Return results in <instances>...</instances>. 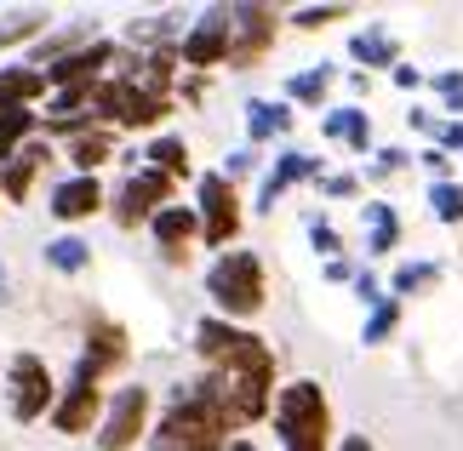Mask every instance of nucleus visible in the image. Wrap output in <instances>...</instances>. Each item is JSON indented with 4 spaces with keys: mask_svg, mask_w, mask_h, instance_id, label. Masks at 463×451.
Returning a JSON list of instances; mask_svg holds the SVG:
<instances>
[{
    "mask_svg": "<svg viewBox=\"0 0 463 451\" xmlns=\"http://www.w3.org/2000/svg\"><path fill=\"white\" fill-rule=\"evenodd\" d=\"M206 297L218 320L229 326H246V320L263 315V303H269V275H263V258L258 251H218V263L206 268Z\"/></svg>",
    "mask_w": 463,
    "mask_h": 451,
    "instance_id": "obj_1",
    "label": "nucleus"
},
{
    "mask_svg": "<svg viewBox=\"0 0 463 451\" xmlns=\"http://www.w3.org/2000/svg\"><path fill=\"white\" fill-rule=\"evenodd\" d=\"M275 435L280 451H332V400L315 377H298V383H280L275 389Z\"/></svg>",
    "mask_w": 463,
    "mask_h": 451,
    "instance_id": "obj_2",
    "label": "nucleus"
},
{
    "mask_svg": "<svg viewBox=\"0 0 463 451\" xmlns=\"http://www.w3.org/2000/svg\"><path fill=\"white\" fill-rule=\"evenodd\" d=\"M155 428V389L127 383L103 400V423H98V451H137V440H149Z\"/></svg>",
    "mask_w": 463,
    "mask_h": 451,
    "instance_id": "obj_3",
    "label": "nucleus"
},
{
    "mask_svg": "<svg viewBox=\"0 0 463 451\" xmlns=\"http://www.w3.org/2000/svg\"><path fill=\"white\" fill-rule=\"evenodd\" d=\"M58 406V383H52V366L41 354H12L6 360V411L12 423H41Z\"/></svg>",
    "mask_w": 463,
    "mask_h": 451,
    "instance_id": "obj_4",
    "label": "nucleus"
},
{
    "mask_svg": "<svg viewBox=\"0 0 463 451\" xmlns=\"http://www.w3.org/2000/svg\"><path fill=\"white\" fill-rule=\"evenodd\" d=\"M194 218H201V240L212 251H229V246H235V234H241V223H246L241 189L229 183L223 172H206L201 183H194Z\"/></svg>",
    "mask_w": 463,
    "mask_h": 451,
    "instance_id": "obj_5",
    "label": "nucleus"
},
{
    "mask_svg": "<svg viewBox=\"0 0 463 451\" xmlns=\"http://www.w3.org/2000/svg\"><path fill=\"white\" fill-rule=\"evenodd\" d=\"M103 377L92 366H80L75 360V377H69V389H58V406H52V428L58 435H98V423H103Z\"/></svg>",
    "mask_w": 463,
    "mask_h": 451,
    "instance_id": "obj_6",
    "label": "nucleus"
},
{
    "mask_svg": "<svg viewBox=\"0 0 463 451\" xmlns=\"http://www.w3.org/2000/svg\"><path fill=\"white\" fill-rule=\"evenodd\" d=\"M280 41L275 6H229V63L223 69H258Z\"/></svg>",
    "mask_w": 463,
    "mask_h": 451,
    "instance_id": "obj_7",
    "label": "nucleus"
},
{
    "mask_svg": "<svg viewBox=\"0 0 463 451\" xmlns=\"http://www.w3.org/2000/svg\"><path fill=\"white\" fill-rule=\"evenodd\" d=\"M177 201V183L172 177H160V172H149V166H137L127 183L115 189V229H149V218L160 206H172Z\"/></svg>",
    "mask_w": 463,
    "mask_h": 451,
    "instance_id": "obj_8",
    "label": "nucleus"
},
{
    "mask_svg": "<svg viewBox=\"0 0 463 451\" xmlns=\"http://www.w3.org/2000/svg\"><path fill=\"white\" fill-rule=\"evenodd\" d=\"M177 63H184V75H206V69L229 63V6H212V12H201L184 29V41H177Z\"/></svg>",
    "mask_w": 463,
    "mask_h": 451,
    "instance_id": "obj_9",
    "label": "nucleus"
},
{
    "mask_svg": "<svg viewBox=\"0 0 463 451\" xmlns=\"http://www.w3.org/2000/svg\"><path fill=\"white\" fill-rule=\"evenodd\" d=\"M120 63V41H109V34H98L92 46H80V52H69V58H58L52 69H41L52 92H63V86H98L103 80V69H115Z\"/></svg>",
    "mask_w": 463,
    "mask_h": 451,
    "instance_id": "obj_10",
    "label": "nucleus"
},
{
    "mask_svg": "<svg viewBox=\"0 0 463 451\" xmlns=\"http://www.w3.org/2000/svg\"><path fill=\"white\" fill-rule=\"evenodd\" d=\"M149 234H155V251L166 258L172 268H184L189 263V251L201 246V218H194V206H160L155 218H149Z\"/></svg>",
    "mask_w": 463,
    "mask_h": 451,
    "instance_id": "obj_11",
    "label": "nucleus"
},
{
    "mask_svg": "<svg viewBox=\"0 0 463 451\" xmlns=\"http://www.w3.org/2000/svg\"><path fill=\"white\" fill-rule=\"evenodd\" d=\"M127 360H132V337H127V326H120V320H109V315H92V320H86L80 366H92L98 377H115Z\"/></svg>",
    "mask_w": 463,
    "mask_h": 451,
    "instance_id": "obj_12",
    "label": "nucleus"
},
{
    "mask_svg": "<svg viewBox=\"0 0 463 451\" xmlns=\"http://www.w3.org/2000/svg\"><path fill=\"white\" fill-rule=\"evenodd\" d=\"M252 337L258 332H246V326H229V320H201V326H194V354H201V366L206 371H223L229 360H241L246 349H252Z\"/></svg>",
    "mask_w": 463,
    "mask_h": 451,
    "instance_id": "obj_13",
    "label": "nucleus"
},
{
    "mask_svg": "<svg viewBox=\"0 0 463 451\" xmlns=\"http://www.w3.org/2000/svg\"><path fill=\"white\" fill-rule=\"evenodd\" d=\"M103 206H109V194H103L98 177H63V183H52V194H46V211L58 223H86V218H98Z\"/></svg>",
    "mask_w": 463,
    "mask_h": 451,
    "instance_id": "obj_14",
    "label": "nucleus"
},
{
    "mask_svg": "<svg viewBox=\"0 0 463 451\" xmlns=\"http://www.w3.org/2000/svg\"><path fill=\"white\" fill-rule=\"evenodd\" d=\"M52 166V143L46 137H29L24 149H17L6 166H0V194H6L12 206H24L29 194H34V177H41Z\"/></svg>",
    "mask_w": 463,
    "mask_h": 451,
    "instance_id": "obj_15",
    "label": "nucleus"
},
{
    "mask_svg": "<svg viewBox=\"0 0 463 451\" xmlns=\"http://www.w3.org/2000/svg\"><path fill=\"white\" fill-rule=\"evenodd\" d=\"M320 172H326V166H320V155L287 149V155L275 160V172L263 177V189H258V211H275V201H280L287 189H298V183H320Z\"/></svg>",
    "mask_w": 463,
    "mask_h": 451,
    "instance_id": "obj_16",
    "label": "nucleus"
},
{
    "mask_svg": "<svg viewBox=\"0 0 463 451\" xmlns=\"http://www.w3.org/2000/svg\"><path fill=\"white\" fill-rule=\"evenodd\" d=\"M63 143H69V166H75V177H98V166L115 160V126L86 120L80 132H69Z\"/></svg>",
    "mask_w": 463,
    "mask_h": 451,
    "instance_id": "obj_17",
    "label": "nucleus"
},
{
    "mask_svg": "<svg viewBox=\"0 0 463 451\" xmlns=\"http://www.w3.org/2000/svg\"><path fill=\"white\" fill-rule=\"evenodd\" d=\"M320 137H326V143H344V149H354V155H366L372 149V115L361 109V103L326 109V115H320Z\"/></svg>",
    "mask_w": 463,
    "mask_h": 451,
    "instance_id": "obj_18",
    "label": "nucleus"
},
{
    "mask_svg": "<svg viewBox=\"0 0 463 451\" xmlns=\"http://www.w3.org/2000/svg\"><path fill=\"white\" fill-rule=\"evenodd\" d=\"M292 120H298V115H292L287 98H252V103H246V137H252V149H258V143L287 137Z\"/></svg>",
    "mask_w": 463,
    "mask_h": 451,
    "instance_id": "obj_19",
    "label": "nucleus"
},
{
    "mask_svg": "<svg viewBox=\"0 0 463 451\" xmlns=\"http://www.w3.org/2000/svg\"><path fill=\"white\" fill-rule=\"evenodd\" d=\"M41 98H52V86L41 69L17 63V69H0V109H34Z\"/></svg>",
    "mask_w": 463,
    "mask_h": 451,
    "instance_id": "obj_20",
    "label": "nucleus"
},
{
    "mask_svg": "<svg viewBox=\"0 0 463 451\" xmlns=\"http://www.w3.org/2000/svg\"><path fill=\"white\" fill-rule=\"evenodd\" d=\"M349 58L361 63V75H366V69H395V63H401V41H395L383 23H372V29H361V34L349 41Z\"/></svg>",
    "mask_w": 463,
    "mask_h": 451,
    "instance_id": "obj_21",
    "label": "nucleus"
},
{
    "mask_svg": "<svg viewBox=\"0 0 463 451\" xmlns=\"http://www.w3.org/2000/svg\"><path fill=\"white\" fill-rule=\"evenodd\" d=\"M401 246V211L389 201H366V258H389Z\"/></svg>",
    "mask_w": 463,
    "mask_h": 451,
    "instance_id": "obj_22",
    "label": "nucleus"
},
{
    "mask_svg": "<svg viewBox=\"0 0 463 451\" xmlns=\"http://www.w3.org/2000/svg\"><path fill=\"white\" fill-rule=\"evenodd\" d=\"M144 160H149V172L172 177V183H184V177H189V143L177 137V132H155L149 149H144Z\"/></svg>",
    "mask_w": 463,
    "mask_h": 451,
    "instance_id": "obj_23",
    "label": "nucleus"
},
{
    "mask_svg": "<svg viewBox=\"0 0 463 451\" xmlns=\"http://www.w3.org/2000/svg\"><path fill=\"white\" fill-rule=\"evenodd\" d=\"M332 75H337L332 63L298 69V75L287 80V103H292V109H298V103H304V109H320V103H326V92H332Z\"/></svg>",
    "mask_w": 463,
    "mask_h": 451,
    "instance_id": "obj_24",
    "label": "nucleus"
},
{
    "mask_svg": "<svg viewBox=\"0 0 463 451\" xmlns=\"http://www.w3.org/2000/svg\"><path fill=\"white\" fill-rule=\"evenodd\" d=\"M46 268H58V275H86V268H92V246H86L80 234H58V240H46Z\"/></svg>",
    "mask_w": 463,
    "mask_h": 451,
    "instance_id": "obj_25",
    "label": "nucleus"
},
{
    "mask_svg": "<svg viewBox=\"0 0 463 451\" xmlns=\"http://www.w3.org/2000/svg\"><path fill=\"white\" fill-rule=\"evenodd\" d=\"M34 132H41V115L34 109H0V166H6Z\"/></svg>",
    "mask_w": 463,
    "mask_h": 451,
    "instance_id": "obj_26",
    "label": "nucleus"
},
{
    "mask_svg": "<svg viewBox=\"0 0 463 451\" xmlns=\"http://www.w3.org/2000/svg\"><path fill=\"white\" fill-rule=\"evenodd\" d=\"M440 275H447V268L440 263H401L395 275H389V297H418V292H430V286H440Z\"/></svg>",
    "mask_w": 463,
    "mask_h": 451,
    "instance_id": "obj_27",
    "label": "nucleus"
},
{
    "mask_svg": "<svg viewBox=\"0 0 463 451\" xmlns=\"http://www.w3.org/2000/svg\"><path fill=\"white\" fill-rule=\"evenodd\" d=\"M46 23H52L46 12H6V17H0V52H6V46H24V41H41Z\"/></svg>",
    "mask_w": 463,
    "mask_h": 451,
    "instance_id": "obj_28",
    "label": "nucleus"
},
{
    "mask_svg": "<svg viewBox=\"0 0 463 451\" xmlns=\"http://www.w3.org/2000/svg\"><path fill=\"white\" fill-rule=\"evenodd\" d=\"M395 332H401V303H395V297H383L378 309H366V326H361V343H366V349L389 343Z\"/></svg>",
    "mask_w": 463,
    "mask_h": 451,
    "instance_id": "obj_29",
    "label": "nucleus"
},
{
    "mask_svg": "<svg viewBox=\"0 0 463 451\" xmlns=\"http://www.w3.org/2000/svg\"><path fill=\"white\" fill-rule=\"evenodd\" d=\"M430 218L447 223V229H463V183H430Z\"/></svg>",
    "mask_w": 463,
    "mask_h": 451,
    "instance_id": "obj_30",
    "label": "nucleus"
},
{
    "mask_svg": "<svg viewBox=\"0 0 463 451\" xmlns=\"http://www.w3.org/2000/svg\"><path fill=\"white\" fill-rule=\"evenodd\" d=\"M430 86H435V98L447 103L452 115H463V69H435Z\"/></svg>",
    "mask_w": 463,
    "mask_h": 451,
    "instance_id": "obj_31",
    "label": "nucleus"
},
{
    "mask_svg": "<svg viewBox=\"0 0 463 451\" xmlns=\"http://www.w3.org/2000/svg\"><path fill=\"white\" fill-rule=\"evenodd\" d=\"M337 17H349V6H298V12H292V29H304V34H315V29H326V23H337Z\"/></svg>",
    "mask_w": 463,
    "mask_h": 451,
    "instance_id": "obj_32",
    "label": "nucleus"
},
{
    "mask_svg": "<svg viewBox=\"0 0 463 451\" xmlns=\"http://www.w3.org/2000/svg\"><path fill=\"white\" fill-rule=\"evenodd\" d=\"M315 189L326 194V201H354V194H361V177H354V172H320Z\"/></svg>",
    "mask_w": 463,
    "mask_h": 451,
    "instance_id": "obj_33",
    "label": "nucleus"
},
{
    "mask_svg": "<svg viewBox=\"0 0 463 451\" xmlns=\"http://www.w3.org/2000/svg\"><path fill=\"white\" fill-rule=\"evenodd\" d=\"M406 166H412V155L389 143V149H378V160L366 166V177H372V183H383V177H395V172H406Z\"/></svg>",
    "mask_w": 463,
    "mask_h": 451,
    "instance_id": "obj_34",
    "label": "nucleus"
},
{
    "mask_svg": "<svg viewBox=\"0 0 463 451\" xmlns=\"http://www.w3.org/2000/svg\"><path fill=\"white\" fill-rule=\"evenodd\" d=\"M309 246H315V251H320V258H326V263H332V258H337V251H344V234H337V229H332L326 218H315V223H309Z\"/></svg>",
    "mask_w": 463,
    "mask_h": 451,
    "instance_id": "obj_35",
    "label": "nucleus"
},
{
    "mask_svg": "<svg viewBox=\"0 0 463 451\" xmlns=\"http://www.w3.org/2000/svg\"><path fill=\"white\" fill-rule=\"evenodd\" d=\"M418 166H423V172H430V177H435V183H452V155H440V149H435V143H430V149H423V155H418Z\"/></svg>",
    "mask_w": 463,
    "mask_h": 451,
    "instance_id": "obj_36",
    "label": "nucleus"
},
{
    "mask_svg": "<svg viewBox=\"0 0 463 451\" xmlns=\"http://www.w3.org/2000/svg\"><path fill=\"white\" fill-rule=\"evenodd\" d=\"M252 172H258V155L252 149H235V155L223 160V177H229V183H241V177H252Z\"/></svg>",
    "mask_w": 463,
    "mask_h": 451,
    "instance_id": "obj_37",
    "label": "nucleus"
},
{
    "mask_svg": "<svg viewBox=\"0 0 463 451\" xmlns=\"http://www.w3.org/2000/svg\"><path fill=\"white\" fill-rule=\"evenodd\" d=\"M435 149H440V155H463V120H440Z\"/></svg>",
    "mask_w": 463,
    "mask_h": 451,
    "instance_id": "obj_38",
    "label": "nucleus"
},
{
    "mask_svg": "<svg viewBox=\"0 0 463 451\" xmlns=\"http://www.w3.org/2000/svg\"><path fill=\"white\" fill-rule=\"evenodd\" d=\"M354 297H361V303H366V309H378V303H383L389 292H383V286H378V280H372V275H354Z\"/></svg>",
    "mask_w": 463,
    "mask_h": 451,
    "instance_id": "obj_39",
    "label": "nucleus"
},
{
    "mask_svg": "<svg viewBox=\"0 0 463 451\" xmlns=\"http://www.w3.org/2000/svg\"><path fill=\"white\" fill-rule=\"evenodd\" d=\"M389 80H395L401 92H418V86H423V69H412V63H395V69H389Z\"/></svg>",
    "mask_w": 463,
    "mask_h": 451,
    "instance_id": "obj_40",
    "label": "nucleus"
},
{
    "mask_svg": "<svg viewBox=\"0 0 463 451\" xmlns=\"http://www.w3.org/2000/svg\"><path fill=\"white\" fill-rule=\"evenodd\" d=\"M406 126H412V132H423V137H435V132H440V115H430V109H406Z\"/></svg>",
    "mask_w": 463,
    "mask_h": 451,
    "instance_id": "obj_41",
    "label": "nucleus"
},
{
    "mask_svg": "<svg viewBox=\"0 0 463 451\" xmlns=\"http://www.w3.org/2000/svg\"><path fill=\"white\" fill-rule=\"evenodd\" d=\"M326 280H332V286H354V263H349V258H332V263H326Z\"/></svg>",
    "mask_w": 463,
    "mask_h": 451,
    "instance_id": "obj_42",
    "label": "nucleus"
},
{
    "mask_svg": "<svg viewBox=\"0 0 463 451\" xmlns=\"http://www.w3.org/2000/svg\"><path fill=\"white\" fill-rule=\"evenodd\" d=\"M337 451H372V440L366 435H344V440H337Z\"/></svg>",
    "mask_w": 463,
    "mask_h": 451,
    "instance_id": "obj_43",
    "label": "nucleus"
},
{
    "mask_svg": "<svg viewBox=\"0 0 463 451\" xmlns=\"http://www.w3.org/2000/svg\"><path fill=\"white\" fill-rule=\"evenodd\" d=\"M229 451H258V446L246 440V435H235V440H229Z\"/></svg>",
    "mask_w": 463,
    "mask_h": 451,
    "instance_id": "obj_44",
    "label": "nucleus"
},
{
    "mask_svg": "<svg viewBox=\"0 0 463 451\" xmlns=\"http://www.w3.org/2000/svg\"><path fill=\"white\" fill-rule=\"evenodd\" d=\"M6 286H12V275H6V263H0V303H6Z\"/></svg>",
    "mask_w": 463,
    "mask_h": 451,
    "instance_id": "obj_45",
    "label": "nucleus"
},
{
    "mask_svg": "<svg viewBox=\"0 0 463 451\" xmlns=\"http://www.w3.org/2000/svg\"><path fill=\"white\" fill-rule=\"evenodd\" d=\"M149 451H184V446H160V440H149Z\"/></svg>",
    "mask_w": 463,
    "mask_h": 451,
    "instance_id": "obj_46",
    "label": "nucleus"
}]
</instances>
